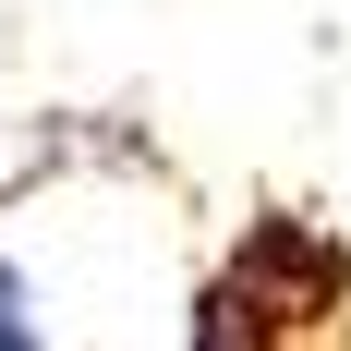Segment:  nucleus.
<instances>
[{"label": "nucleus", "instance_id": "obj_1", "mask_svg": "<svg viewBox=\"0 0 351 351\" xmlns=\"http://www.w3.org/2000/svg\"><path fill=\"white\" fill-rule=\"evenodd\" d=\"M351 339V243L315 206H254L194 291V351H327Z\"/></svg>", "mask_w": 351, "mask_h": 351}, {"label": "nucleus", "instance_id": "obj_2", "mask_svg": "<svg viewBox=\"0 0 351 351\" xmlns=\"http://www.w3.org/2000/svg\"><path fill=\"white\" fill-rule=\"evenodd\" d=\"M0 351H49V315H36V279L0 254Z\"/></svg>", "mask_w": 351, "mask_h": 351}]
</instances>
